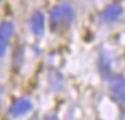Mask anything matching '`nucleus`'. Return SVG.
Returning <instances> with one entry per match:
<instances>
[{
    "mask_svg": "<svg viewBox=\"0 0 125 120\" xmlns=\"http://www.w3.org/2000/svg\"><path fill=\"white\" fill-rule=\"evenodd\" d=\"M74 20V10L69 4H58L50 11V26L54 31L67 28Z\"/></svg>",
    "mask_w": 125,
    "mask_h": 120,
    "instance_id": "obj_1",
    "label": "nucleus"
},
{
    "mask_svg": "<svg viewBox=\"0 0 125 120\" xmlns=\"http://www.w3.org/2000/svg\"><path fill=\"white\" fill-rule=\"evenodd\" d=\"M14 30H15V26L10 20H4V22L0 23V57L6 55L10 41L14 35Z\"/></svg>",
    "mask_w": 125,
    "mask_h": 120,
    "instance_id": "obj_2",
    "label": "nucleus"
},
{
    "mask_svg": "<svg viewBox=\"0 0 125 120\" xmlns=\"http://www.w3.org/2000/svg\"><path fill=\"white\" fill-rule=\"evenodd\" d=\"M110 93L114 100L125 105V76H116L110 80Z\"/></svg>",
    "mask_w": 125,
    "mask_h": 120,
    "instance_id": "obj_3",
    "label": "nucleus"
},
{
    "mask_svg": "<svg viewBox=\"0 0 125 120\" xmlns=\"http://www.w3.org/2000/svg\"><path fill=\"white\" fill-rule=\"evenodd\" d=\"M31 109H32V101L27 97H20L16 101H14V104L10 107L8 113L12 117H19V116L28 113Z\"/></svg>",
    "mask_w": 125,
    "mask_h": 120,
    "instance_id": "obj_4",
    "label": "nucleus"
},
{
    "mask_svg": "<svg viewBox=\"0 0 125 120\" xmlns=\"http://www.w3.org/2000/svg\"><path fill=\"white\" fill-rule=\"evenodd\" d=\"M122 15V7L118 3H113L110 6H108L101 14V19L106 23H113L116 20L120 19V16Z\"/></svg>",
    "mask_w": 125,
    "mask_h": 120,
    "instance_id": "obj_5",
    "label": "nucleus"
},
{
    "mask_svg": "<svg viewBox=\"0 0 125 120\" xmlns=\"http://www.w3.org/2000/svg\"><path fill=\"white\" fill-rule=\"evenodd\" d=\"M30 28L34 35L41 36L44 33V15L41 11H35L30 18Z\"/></svg>",
    "mask_w": 125,
    "mask_h": 120,
    "instance_id": "obj_6",
    "label": "nucleus"
}]
</instances>
